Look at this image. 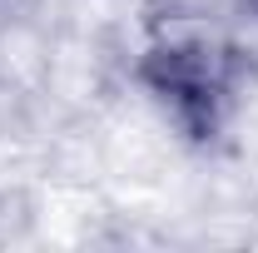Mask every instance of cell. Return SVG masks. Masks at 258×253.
Here are the masks:
<instances>
[{"instance_id":"obj_1","label":"cell","mask_w":258,"mask_h":253,"mask_svg":"<svg viewBox=\"0 0 258 253\" xmlns=\"http://www.w3.org/2000/svg\"><path fill=\"white\" fill-rule=\"evenodd\" d=\"M139 80L189 139H214L243 95L248 60L209 30H169L144 50Z\"/></svg>"}]
</instances>
